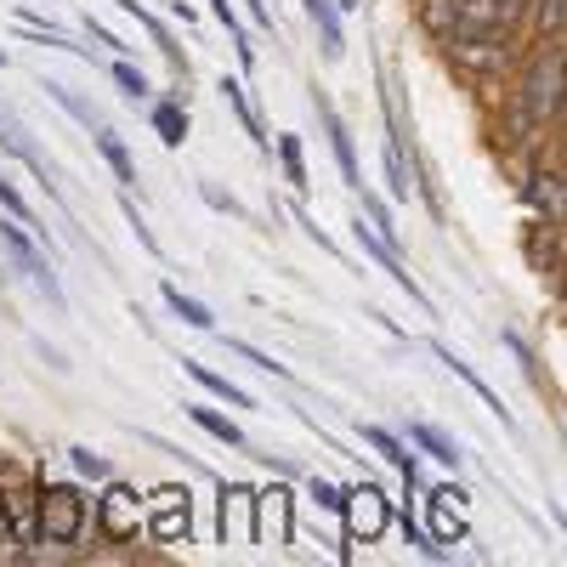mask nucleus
<instances>
[{
    "mask_svg": "<svg viewBox=\"0 0 567 567\" xmlns=\"http://www.w3.org/2000/svg\"><path fill=\"white\" fill-rule=\"evenodd\" d=\"M34 528L52 545H74L85 534V494L74 483H40L34 488Z\"/></svg>",
    "mask_w": 567,
    "mask_h": 567,
    "instance_id": "f257e3e1",
    "label": "nucleus"
},
{
    "mask_svg": "<svg viewBox=\"0 0 567 567\" xmlns=\"http://www.w3.org/2000/svg\"><path fill=\"white\" fill-rule=\"evenodd\" d=\"M556 109H561V45L550 40V52L528 69L523 114H528V125H545V120H556Z\"/></svg>",
    "mask_w": 567,
    "mask_h": 567,
    "instance_id": "f03ea898",
    "label": "nucleus"
},
{
    "mask_svg": "<svg viewBox=\"0 0 567 567\" xmlns=\"http://www.w3.org/2000/svg\"><path fill=\"white\" fill-rule=\"evenodd\" d=\"M148 534L165 539V545H187V539H194V499H187V488H159L154 494Z\"/></svg>",
    "mask_w": 567,
    "mask_h": 567,
    "instance_id": "7ed1b4c3",
    "label": "nucleus"
},
{
    "mask_svg": "<svg viewBox=\"0 0 567 567\" xmlns=\"http://www.w3.org/2000/svg\"><path fill=\"white\" fill-rule=\"evenodd\" d=\"M0 245H7V256L40 284V290H45V301H52V307H63V284L52 278V267H45V256L23 239V227H12V221H0Z\"/></svg>",
    "mask_w": 567,
    "mask_h": 567,
    "instance_id": "20e7f679",
    "label": "nucleus"
},
{
    "mask_svg": "<svg viewBox=\"0 0 567 567\" xmlns=\"http://www.w3.org/2000/svg\"><path fill=\"white\" fill-rule=\"evenodd\" d=\"M97 528L120 545V539H136V528H142V511H136V488H125V483H109V494H103V505H97Z\"/></svg>",
    "mask_w": 567,
    "mask_h": 567,
    "instance_id": "39448f33",
    "label": "nucleus"
},
{
    "mask_svg": "<svg viewBox=\"0 0 567 567\" xmlns=\"http://www.w3.org/2000/svg\"><path fill=\"white\" fill-rule=\"evenodd\" d=\"M250 488L245 483H221V545H250L256 528H250Z\"/></svg>",
    "mask_w": 567,
    "mask_h": 567,
    "instance_id": "423d86ee",
    "label": "nucleus"
},
{
    "mask_svg": "<svg viewBox=\"0 0 567 567\" xmlns=\"http://www.w3.org/2000/svg\"><path fill=\"white\" fill-rule=\"evenodd\" d=\"M460 488H432L425 494V511H432V539L437 545H460L465 539V511H460Z\"/></svg>",
    "mask_w": 567,
    "mask_h": 567,
    "instance_id": "0eeeda50",
    "label": "nucleus"
},
{
    "mask_svg": "<svg viewBox=\"0 0 567 567\" xmlns=\"http://www.w3.org/2000/svg\"><path fill=\"white\" fill-rule=\"evenodd\" d=\"M347 511H352V528H358L363 539H374V534L386 528V494L374 488V483L352 488V494H347Z\"/></svg>",
    "mask_w": 567,
    "mask_h": 567,
    "instance_id": "6e6552de",
    "label": "nucleus"
},
{
    "mask_svg": "<svg viewBox=\"0 0 567 567\" xmlns=\"http://www.w3.org/2000/svg\"><path fill=\"white\" fill-rule=\"evenodd\" d=\"M318 114H323V131H329V142H336V159H341V176H347V187H363V176H358V154H352V136H347V120L336 114V103H329V97H318Z\"/></svg>",
    "mask_w": 567,
    "mask_h": 567,
    "instance_id": "1a4fd4ad",
    "label": "nucleus"
},
{
    "mask_svg": "<svg viewBox=\"0 0 567 567\" xmlns=\"http://www.w3.org/2000/svg\"><path fill=\"white\" fill-rule=\"evenodd\" d=\"M511 12L505 0H454V34H471V29H505Z\"/></svg>",
    "mask_w": 567,
    "mask_h": 567,
    "instance_id": "9d476101",
    "label": "nucleus"
},
{
    "mask_svg": "<svg viewBox=\"0 0 567 567\" xmlns=\"http://www.w3.org/2000/svg\"><path fill=\"white\" fill-rule=\"evenodd\" d=\"M301 7H307V18H312V23H318V34H323V58L336 63V58L347 52V29H341V7H336V0H301Z\"/></svg>",
    "mask_w": 567,
    "mask_h": 567,
    "instance_id": "9b49d317",
    "label": "nucleus"
},
{
    "mask_svg": "<svg viewBox=\"0 0 567 567\" xmlns=\"http://www.w3.org/2000/svg\"><path fill=\"white\" fill-rule=\"evenodd\" d=\"M250 505L261 511V534H267L272 545H290V494H284V488H267V494H256Z\"/></svg>",
    "mask_w": 567,
    "mask_h": 567,
    "instance_id": "f8f14e48",
    "label": "nucleus"
},
{
    "mask_svg": "<svg viewBox=\"0 0 567 567\" xmlns=\"http://www.w3.org/2000/svg\"><path fill=\"white\" fill-rule=\"evenodd\" d=\"M358 437H363V443H369L374 454H386V460H392V465L403 471V483L414 488V477H420V465H414V454H409V449H403V443H398V437L386 432V425H358Z\"/></svg>",
    "mask_w": 567,
    "mask_h": 567,
    "instance_id": "ddd939ff",
    "label": "nucleus"
},
{
    "mask_svg": "<svg viewBox=\"0 0 567 567\" xmlns=\"http://www.w3.org/2000/svg\"><path fill=\"white\" fill-rule=\"evenodd\" d=\"M432 352H437V358H443V363H449V369H454V374H460V381H465V386H471V392H477V398H483V403H488V409H494V414H499V420H505V425H511V414H505V403H499V398H494V386H488V381H483V374H477V369H471V363H465V358H460V352H449V347H443V341H437V347H432Z\"/></svg>",
    "mask_w": 567,
    "mask_h": 567,
    "instance_id": "4468645a",
    "label": "nucleus"
},
{
    "mask_svg": "<svg viewBox=\"0 0 567 567\" xmlns=\"http://www.w3.org/2000/svg\"><path fill=\"white\" fill-rule=\"evenodd\" d=\"M182 369L194 374V381H199L210 398H221V403H233V409H250V392H245V386H233L227 374H216V369H205V363H194V358H182Z\"/></svg>",
    "mask_w": 567,
    "mask_h": 567,
    "instance_id": "2eb2a0df",
    "label": "nucleus"
},
{
    "mask_svg": "<svg viewBox=\"0 0 567 567\" xmlns=\"http://www.w3.org/2000/svg\"><path fill=\"white\" fill-rule=\"evenodd\" d=\"M187 414H194V425H205V432L216 437V443H227V449H245V432L233 425L227 414H216V409H205V403H187Z\"/></svg>",
    "mask_w": 567,
    "mask_h": 567,
    "instance_id": "dca6fc26",
    "label": "nucleus"
},
{
    "mask_svg": "<svg viewBox=\"0 0 567 567\" xmlns=\"http://www.w3.org/2000/svg\"><path fill=\"white\" fill-rule=\"evenodd\" d=\"M210 7H216V23L227 29V40L239 45V63H245V69H256V45H250V29H245L239 18H233V0H210Z\"/></svg>",
    "mask_w": 567,
    "mask_h": 567,
    "instance_id": "f3484780",
    "label": "nucleus"
},
{
    "mask_svg": "<svg viewBox=\"0 0 567 567\" xmlns=\"http://www.w3.org/2000/svg\"><path fill=\"white\" fill-rule=\"evenodd\" d=\"M409 437H414V443H420L425 454H432V460H443V465H460V449H454V437H443L437 425L414 420V425H409Z\"/></svg>",
    "mask_w": 567,
    "mask_h": 567,
    "instance_id": "a211bd4d",
    "label": "nucleus"
},
{
    "mask_svg": "<svg viewBox=\"0 0 567 567\" xmlns=\"http://www.w3.org/2000/svg\"><path fill=\"white\" fill-rule=\"evenodd\" d=\"M216 91H221V97H227V109H233V114L245 120V131H250V136L261 142V148H267V131H261V120H256V109H250V97H245V85H239V80H221Z\"/></svg>",
    "mask_w": 567,
    "mask_h": 567,
    "instance_id": "6ab92c4d",
    "label": "nucleus"
},
{
    "mask_svg": "<svg viewBox=\"0 0 567 567\" xmlns=\"http://www.w3.org/2000/svg\"><path fill=\"white\" fill-rule=\"evenodd\" d=\"M165 307L182 318V323H194V329H216V318H210V307H199L194 296H182L176 284H165Z\"/></svg>",
    "mask_w": 567,
    "mask_h": 567,
    "instance_id": "aec40b11",
    "label": "nucleus"
},
{
    "mask_svg": "<svg viewBox=\"0 0 567 567\" xmlns=\"http://www.w3.org/2000/svg\"><path fill=\"white\" fill-rule=\"evenodd\" d=\"M154 131H159L165 148H182V142H187V114H182L176 103H159V109H154Z\"/></svg>",
    "mask_w": 567,
    "mask_h": 567,
    "instance_id": "412c9836",
    "label": "nucleus"
},
{
    "mask_svg": "<svg viewBox=\"0 0 567 567\" xmlns=\"http://www.w3.org/2000/svg\"><path fill=\"white\" fill-rule=\"evenodd\" d=\"M97 148H103V159L114 165V176H120L125 187H136V165H131V154H125V142H120V136H114L109 125H103V136H97Z\"/></svg>",
    "mask_w": 567,
    "mask_h": 567,
    "instance_id": "4be33fe9",
    "label": "nucleus"
},
{
    "mask_svg": "<svg viewBox=\"0 0 567 567\" xmlns=\"http://www.w3.org/2000/svg\"><path fill=\"white\" fill-rule=\"evenodd\" d=\"M278 159H284V176H290L296 194H307V159H301V142L296 136H278Z\"/></svg>",
    "mask_w": 567,
    "mask_h": 567,
    "instance_id": "5701e85b",
    "label": "nucleus"
},
{
    "mask_svg": "<svg viewBox=\"0 0 567 567\" xmlns=\"http://www.w3.org/2000/svg\"><path fill=\"white\" fill-rule=\"evenodd\" d=\"M420 23L432 29L437 40H449V34H454V0H425V7H420Z\"/></svg>",
    "mask_w": 567,
    "mask_h": 567,
    "instance_id": "b1692460",
    "label": "nucleus"
},
{
    "mask_svg": "<svg viewBox=\"0 0 567 567\" xmlns=\"http://www.w3.org/2000/svg\"><path fill=\"white\" fill-rule=\"evenodd\" d=\"M69 460H74L80 477H91V483H109V460H103L97 449H69Z\"/></svg>",
    "mask_w": 567,
    "mask_h": 567,
    "instance_id": "393cba45",
    "label": "nucleus"
},
{
    "mask_svg": "<svg viewBox=\"0 0 567 567\" xmlns=\"http://www.w3.org/2000/svg\"><path fill=\"white\" fill-rule=\"evenodd\" d=\"M114 80H120V91H125V97H148V80H142V69H131L125 58L114 63Z\"/></svg>",
    "mask_w": 567,
    "mask_h": 567,
    "instance_id": "a878e982",
    "label": "nucleus"
},
{
    "mask_svg": "<svg viewBox=\"0 0 567 567\" xmlns=\"http://www.w3.org/2000/svg\"><path fill=\"white\" fill-rule=\"evenodd\" d=\"M561 12H567V0H539V34L561 40Z\"/></svg>",
    "mask_w": 567,
    "mask_h": 567,
    "instance_id": "bb28decb",
    "label": "nucleus"
},
{
    "mask_svg": "<svg viewBox=\"0 0 567 567\" xmlns=\"http://www.w3.org/2000/svg\"><path fill=\"white\" fill-rule=\"evenodd\" d=\"M312 499H318V505H323V511H336V516H341V511H347V494H341V488H336V483H323V477H312Z\"/></svg>",
    "mask_w": 567,
    "mask_h": 567,
    "instance_id": "cd10ccee",
    "label": "nucleus"
},
{
    "mask_svg": "<svg viewBox=\"0 0 567 567\" xmlns=\"http://www.w3.org/2000/svg\"><path fill=\"white\" fill-rule=\"evenodd\" d=\"M125 221H131V233H136V245L148 250V256H159V239H154V233H148V221L136 216V205H131V199H125Z\"/></svg>",
    "mask_w": 567,
    "mask_h": 567,
    "instance_id": "c85d7f7f",
    "label": "nucleus"
},
{
    "mask_svg": "<svg viewBox=\"0 0 567 567\" xmlns=\"http://www.w3.org/2000/svg\"><path fill=\"white\" fill-rule=\"evenodd\" d=\"M0 205H7V210H12V216H18V221H34V210H29V199H23V194H18V187H12V182H7V176H0Z\"/></svg>",
    "mask_w": 567,
    "mask_h": 567,
    "instance_id": "c756f323",
    "label": "nucleus"
},
{
    "mask_svg": "<svg viewBox=\"0 0 567 567\" xmlns=\"http://www.w3.org/2000/svg\"><path fill=\"white\" fill-rule=\"evenodd\" d=\"M250 18H256L261 29H272V12H267V0H250Z\"/></svg>",
    "mask_w": 567,
    "mask_h": 567,
    "instance_id": "7c9ffc66",
    "label": "nucleus"
},
{
    "mask_svg": "<svg viewBox=\"0 0 567 567\" xmlns=\"http://www.w3.org/2000/svg\"><path fill=\"white\" fill-rule=\"evenodd\" d=\"M336 7H347V12H358V7H363V0H336Z\"/></svg>",
    "mask_w": 567,
    "mask_h": 567,
    "instance_id": "2f4dec72",
    "label": "nucleus"
},
{
    "mask_svg": "<svg viewBox=\"0 0 567 567\" xmlns=\"http://www.w3.org/2000/svg\"><path fill=\"white\" fill-rule=\"evenodd\" d=\"M0 69H7V52H0Z\"/></svg>",
    "mask_w": 567,
    "mask_h": 567,
    "instance_id": "473e14b6",
    "label": "nucleus"
}]
</instances>
